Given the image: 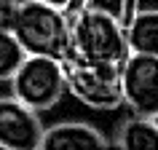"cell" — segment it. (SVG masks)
I'll return each instance as SVG.
<instances>
[{
    "instance_id": "6da1fadb",
    "label": "cell",
    "mask_w": 158,
    "mask_h": 150,
    "mask_svg": "<svg viewBox=\"0 0 158 150\" xmlns=\"http://www.w3.org/2000/svg\"><path fill=\"white\" fill-rule=\"evenodd\" d=\"M126 56H129V46H126L121 16L97 6H86L70 19V56L67 59L121 65Z\"/></svg>"
},
{
    "instance_id": "8fae6325",
    "label": "cell",
    "mask_w": 158,
    "mask_h": 150,
    "mask_svg": "<svg viewBox=\"0 0 158 150\" xmlns=\"http://www.w3.org/2000/svg\"><path fill=\"white\" fill-rule=\"evenodd\" d=\"M16 6H19V0H0V30H11Z\"/></svg>"
},
{
    "instance_id": "4fadbf2b",
    "label": "cell",
    "mask_w": 158,
    "mask_h": 150,
    "mask_svg": "<svg viewBox=\"0 0 158 150\" xmlns=\"http://www.w3.org/2000/svg\"><path fill=\"white\" fill-rule=\"evenodd\" d=\"M40 3H48V6H56V8H64L67 11V6H70L73 0H40Z\"/></svg>"
},
{
    "instance_id": "8992f818",
    "label": "cell",
    "mask_w": 158,
    "mask_h": 150,
    "mask_svg": "<svg viewBox=\"0 0 158 150\" xmlns=\"http://www.w3.org/2000/svg\"><path fill=\"white\" fill-rule=\"evenodd\" d=\"M43 121L40 113L14 97H0V148L3 150H38Z\"/></svg>"
},
{
    "instance_id": "ba28073f",
    "label": "cell",
    "mask_w": 158,
    "mask_h": 150,
    "mask_svg": "<svg viewBox=\"0 0 158 150\" xmlns=\"http://www.w3.org/2000/svg\"><path fill=\"white\" fill-rule=\"evenodd\" d=\"M158 140V123L156 118L148 115H134L126 118L115 126V134H113V142L121 150H153Z\"/></svg>"
},
{
    "instance_id": "30bf717a",
    "label": "cell",
    "mask_w": 158,
    "mask_h": 150,
    "mask_svg": "<svg viewBox=\"0 0 158 150\" xmlns=\"http://www.w3.org/2000/svg\"><path fill=\"white\" fill-rule=\"evenodd\" d=\"M27 54L22 51V46L16 43V38L11 35V30H0V83L8 81L14 70L22 65V59Z\"/></svg>"
},
{
    "instance_id": "52a82bcc",
    "label": "cell",
    "mask_w": 158,
    "mask_h": 150,
    "mask_svg": "<svg viewBox=\"0 0 158 150\" xmlns=\"http://www.w3.org/2000/svg\"><path fill=\"white\" fill-rule=\"evenodd\" d=\"M110 148V140L99 129L83 121H64V123L43 126L40 148L38 150H105Z\"/></svg>"
},
{
    "instance_id": "7c38bea8",
    "label": "cell",
    "mask_w": 158,
    "mask_h": 150,
    "mask_svg": "<svg viewBox=\"0 0 158 150\" xmlns=\"http://www.w3.org/2000/svg\"><path fill=\"white\" fill-rule=\"evenodd\" d=\"M134 11H156V0H134Z\"/></svg>"
},
{
    "instance_id": "5b68a950",
    "label": "cell",
    "mask_w": 158,
    "mask_h": 150,
    "mask_svg": "<svg viewBox=\"0 0 158 150\" xmlns=\"http://www.w3.org/2000/svg\"><path fill=\"white\" fill-rule=\"evenodd\" d=\"M121 99L134 115H158V56L129 54L121 62Z\"/></svg>"
},
{
    "instance_id": "277c9868",
    "label": "cell",
    "mask_w": 158,
    "mask_h": 150,
    "mask_svg": "<svg viewBox=\"0 0 158 150\" xmlns=\"http://www.w3.org/2000/svg\"><path fill=\"white\" fill-rule=\"evenodd\" d=\"M64 81L67 91L91 110H115L121 99V65H97V62H75L67 59Z\"/></svg>"
},
{
    "instance_id": "3957f363",
    "label": "cell",
    "mask_w": 158,
    "mask_h": 150,
    "mask_svg": "<svg viewBox=\"0 0 158 150\" xmlns=\"http://www.w3.org/2000/svg\"><path fill=\"white\" fill-rule=\"evenodd\" d=\"M11 83V97L24 102L27 107L46 113L56 107L62 97L67 94V81H64V65L51 56H35L27 54L22 65L14 70L8 78Z\"/></svg>"
},
{
    "instance_id": "7a4b0ae2",
    "label": "cell",
    "mask_w": 158,
    "mask_h": 150,
    "mask_svg": "<svg viewBox=\"0 0 158 150\" xmlns=\"http://www.w3.org/2000/svg\"><path fill=\"white\" fill-rule=\"evenodd\" d=\"M11 35L24 54L51 56L59 62L70 56V19L64 8L40 0H19L11 22Z\"/></svg>"
},
{
    "instance_id": "9c48e42d",
    "label": "cell",
    "mask_w": 158,
    "mask_h": 150,
    "mask_svg": "<svg viewBox=\"0 0 158 150\" xmlns=\"http://www.w3.org/2000/svg\"><path fill=\"white\" fill-rule=\"evenodd\" d=\"M129 54H158V14L134 11L129 24H123Z\"/></svg>"
}]
</instances>
